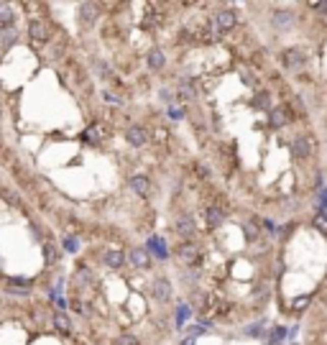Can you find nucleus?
Segmentation results:
<instances>
[{
	"instance_id": "1",
	"label": "nucleus",
	"mask_w": 327,
	"mask_h": 345,
	"mask_svg": "<svg viewBox=\"0 0 327 345\" xmlns=\"http://www.w3.org/2000/svg\"><path fill=\"white\" fill-rule=\"evenodd\" d=\"M235 26H238V13H235V11H230V8L217 11V13L212 16V29H215V34H217V36L230 34Z\"/></svg>"
},
{
	"instance_id": "2",
	"label": "nucleus",
	"mask_w": 327,
	"mask_h": 345,
	"mask_svg": "<svg viewBox=\"0 0 327 345\" xmlns=\"http://www.w3.org/2000/svg\"><path fill=\"white\" fill-rule=\"evenodd\" d=\"M279 62H281V67H284V69L296 72V69H302V67L307 64V57H304V51H302V49L289 46V49H284V51L279 54Z\"/></svg>"
},
{
	"instance_id": "3",
	"label": "nucleus",
	"mask_w": 327,
	"mask_h": 345,
	"mask_svg": "<svg viewBox=\"0 0 327 345\" xmlns=\"http://www.w3.org/2000/svg\"><path fill=\"white\" fill-rule=\"evenodd\" d=\"M172 291H174V286H172V281H169L167 276H158V279L151 281V294H153V299L161 302V304L172 299Z\"/></svg>"
},
{
	"instance_id": "4",
	"label": "nucleus",
	"mask_w": 327,
	"mask_h": 345,
	"mask_svg": "<svg viewBox=\"0 0 327 345\" xmlns=\"http://www.w3.org/2000/svg\"><path fill=\"white\" fill-rule=\"evenodd\" d=\"M29 36H31L36 44H49V39H51V29H49V23H46V21H41V18H31V21H29Z\"/></svg>"
},
{
	"instance_id": "5",
	"label": "nucleus",
	"mask_w": 327,
	"mask_h": 345,
	"mask_svg": "<svg viewBox=\"0 0 327 345\" xmlns=\"http://www.w3.org/2000/svg\"><path fill=\"white\" fill-rule=\"evenodd\" d=\"M125 141H128V146H133V148H143V146L151 141V133H148L143 125H128V128H125Z\"/></svg>"
},
{
	"instance_id": "6",
	"label": "nucleus",
	"mask_w": 327,
	"mask_h": 345,
	"mask_svg": "<svg viewBox=\"0 0 327 345\" xmlns=\"http://www.w3.org/2000/svg\"><path fill=\"white\" fill-rule=\"evenodd\" d=\"M312 151H314V141H312L309 136H296V138H294V143H291V153H294V158L307 161V158L312 156Z\"/></svg>"
},
{
	"instance_id": "7",
	"label": "nucleus",
	"mask_w": 327,
	"mask_h": 345,
	"mask_svg": "<svg viewBox=\"0 0 327 345\" xmlns=\"http://www.w3.org/2000/svg\"><path fill=\"white\" fill-rule=\"evenodd\" d=\"M197 256H200V246H197L195 241H184V243L177 246V258H179L184 266H195Z\"/></svg>"
},
{
	"instance_id": "8",
	"label": "nucleus",
	"mask_w": 327,
	"mask_h": 345,
	"mask_svg": "<svg viewBox=\"0 0 327 345\" xmlns=\"http://www.w3.org/2000/svg\"><path fill=\"white\" fill-rule=\"evenodd\" d=\"M125 258H128V263H130L135 271H146V269L151 266V256H148V251L141 248V246L130 248V251L125 253Z\"/></svg>"
},
{
	"instance_id": "9",
	"label": "nucleus",
	"mask_w": 327,
	"mask_h": 345,
	"mask_svg": "<svg viewBox=\"0 0 327 345\" xmlns=\"http://www.w3.org/2000/svg\"><path fill=\"white\" fill-rule=\"evenodd\" d=\"M291 120H294V115H291V108H286V105H279V108H274V110L268 113L271 128H286Z\"/></svg>"
},
{
	"instance_id": "10",
	"label": "nucleus",
	"mask_w": 327,
	"mask_h": 345,
	"mask_svg": "<svg viewBox=\"0 0 327 345\" xmlns=\"http://www.w3.org/2000/svg\"><path fill=\"white\" fill-rule=\"evenodd\" d=\"M128 187H130V192H133V195H138V197H148V195H151V179H148V177H143V174L130 177Z\"/></svg>"
},
{
	"instance_id": "11",
	"label": "nucleus",
	"mask_w": 327,
	"mask_h": 345,
	"mask_svg": "<svg viewBox=\"0 0 327 345\" xmlns=\"http://www.w3.org/2000/svg\"><path fill=\"white\" fill-rule=\"evenodd\" d=\"M125 253L123 251H118V248H107L105 253H102V263L107 266V269H123L125 266Z\"/></svg>"
},
{
	"instance_id": "12",
	"label": "nucleus",
	"mask_w": 327,
	"mask_h": 345,
	"mask_svg": "<svg viewBox=\"0 0 327 345\" xmlns=\"http://www.w3.org/2000/svg\"><path fill=\"white\" fill-rule=\"evenodd\" d=\"M195 218L192 215H182L177 223H174V233H179V235H184V238H189V235H195Z\"/></svg>"
},
{
	"instance_id": "13",
	"label": "nucleus",
	"mask_w": 327,
	"mask_h": 345,
	"mask_svg": "<svg viewBox=\"0 0 327 345\" xmlns=\"http://www.w3.org/2000/svg\"><path fill=\"white\" fill-rule=\"evenodd\" d=\"M107 136V125L105 123H92L87 130H85V141H90V143H100V138H105Z\"/></svg>"
},
{
	"instance_id": "14",
	"label": "nucleus",
	"mask_w": 327,
	"mask_h": 345,
	"mask_svg": "<svg viewBox=\"0 0 327 345\" xmlns=\"http://www.w3.org/2000/svg\"><path fill=\"white\" fill-rule=\"evenodd\" d=\"M146 64H148V69L158 72V69L167 67V57H164V51H161V49H151V51L146 54Z\"/></svg>"
},
{
	"instance_id": "15",
	"label": "nucleus",
	"mask_w": 327,
	"mask_h": 345,
	"mask_svg": "<svg viewBox=\"0 0 327 345\" xmlns=\"http://www.w3.org/2000/svg\"><path fill=\"white\" fill-rule=\"evenodd\" d=\"M16 23V13L8 3H0V31H8Z\"/></svg>"
},
{
	"instance_id": "16",
	"label": "nucleus",
	"mask_w": 327,
	"mask_h": 345,
	"mask_svg": "<svg viewBox=\"0 0 327 345\" xmlns=\"http://www.w3.org/2000/svg\"><path fill=\"white\" fill-rule=\"evenodd\" d=\"M79 18H82V26H95V21H97V6L82 3L79 6Z\"/></svg>"
},
{
	"instance_id": "17",
	"label": "nucleus",
	"mask_w": 327,
	"mask_h": 345,
	"mask_svg": "<svg viewBox=\"0 0 327 345\" xmlns=\"http://www.w3.org/2000/svg\"><path fill=\"white\" fill-rule=\"evenodd\" d=\"M148 251L158 258V261H164V258H167L169 256V251H167V246H164V241L158 238V235H151L148 238Z\"/></svg>"
},
{
	"instance_id": "18",
	"label": "nucleus",
	"mask_w": 327,
	"mask_h": 345,
	"mask_svg": "<svg viewBox=\"0 0 327 345\" xmlns=\"http://www.w3.org/2000/svg\"><path fill=\"white\" fill-rule=\"evenodd\" d=\"M205 218H207V225H210V228H220V225L225 223V213H223L220 207H215V205H210V207L205 210Z\"/></svg>"
},
{
	"instance_id": "19",
	"label": "nucleus",
	"mask_w": 327,
	"mask_h": 345,
	"mask_svg": "<svg viewBox=\"0 0 327 345\" xmlns=\"http://www.w3.org/2000/svg\"><path fill=\"white\" fill-rule=\"evenodd\" d=\"M253 108L271 113V110H274V108H271V92H268V90H258V92L253 95Z\"/></svg>"
},
{
	"instance_id": "20",
	"label": "nucleus",
	"mask_w": 327,
	"mask_h": 345,
	"mask_svg": "<svg viewBox=\"0 0 327 345\" xmlns=\"http://www.w3.org/2000/svg\"><path fill=\"white\" fill-rule=\"evenodd\" d=\"M92 279H95V274H92V269H87V266H79V269L74 271V276H72V281H74V284H79V286L92 284Z\"/></svg>"
},
{
	"instance_id": "21",
	"label": "nucleus",
	"mask_w": 327,
	"mask_h": 345,
	"mask_svg": "<svg viewBox=\"0 0 327 345\" xmlns=\"http://www.w3.org/2000/svg\"><path fill=\"white\" fill-rule=\"evenodd\" d=\"M284 337H286V327H284V325H276V327H271V330H268V340H266V345H281V342H284Z\"/></svg>"
},
{
	"instance_id": "22",
	"label": "nucleus",
	"mask_w": 327,
	"mask_h": 345,
	"mask_svg": "<svg viewBox=\"0 0 327 345\" xmlns=\"http://www.w3.org/2000/svg\"><path fill=\"white\" fill-rule=\"evenodd\" d=\"M54 327H57L59 332H72V320H69L64 312H57V314H54Z\"/></svg>"
},
{
	"instance_id": "23",
	"label": "nucleus",
	"mask_w": 327,
	"mask_h": 345,
	"mask_svg": "<svg viewBox=\"0 0 327 345\" xmlns=\"http://www.w3.org/2000/svg\"><path fill=\"white\" fill-rule=\"evenodd\" d=\"M192 307H197L200 312H202V309H207V294L197 289V291L192 294Z\"/></svg>"
},
{
	"instance_id": "24",
	"label": "nucleus",
	"mask_w": 327,
	"mask_h": 345,
	"mask_svg": "<svg viewBox=\"0 0 327 345\" xmlns=\"http://www.w3.org/2000/svg\"><path fill=\"white\" fill-rule=\"evenodd\" d=\"M113 345H141V342H138V337H135V335L123 332V335H118V337L113 340Z\"/></svg>"
},
{
	"instance_id": "25",
	"label": "nucleus",
	"mask_w": 327,
	"mask_h": 345,
	"mask_svg": "<svg viewBox=\"0 0 327 345\" xmlns=\"http://www.w3.org/2000/svg\"><path fill=\"white\" fill-rule=\"evenodd\" d=\"M274 23H276L279 29H286V26L294 23V16H291V13H279V16H274Z\"/></svg>"
},
{
	"instance_id": "26",
	"label": "nucleus",
	"mask_w": 327,
	"mask_h": 345,
	"mask_svg": "<svg viewBox=\"0 0 327 345\" xmlns=\"http://www.w3.org/2000/svg\"><path fill=\"white\" fill-rule=\"evenodd\" d=\"M64 251L79 253V238H77V235H67V238H64Z\"/></svg>"
},
{
	"instance_id": "27",
	"label": "nucleus",
	"mask_w": 327,
	"mask_h": 345,
	"mask_svg": "<svg viewBox=\"0 0 327 345\" xmlns=\"http://www.w3.org/2000/svg\"><path fill=\"white\" fill-rule=\"evenodd\" d=\"M16 39H18V31H16V29H8V31H3V34H0V41H3V46L16 44Z\"/></svg>"
},
{
	"instance_id": "28",
	"label": "nucleus",
	"mask_w": 327,
	"mask_h": 345,
	"mask_svg": "<svg viewBox=\"0 0 327 345\" xmlns=\"http://www.w3.org/2000/svg\"><path fill=\"white\" fill-rule=\"evenodd\" d=\"M240 228H243V233H246V238H248L251 243H256V238H258V228H253L251 223H240Z\"/></svg>"
},
{
	"instance_id": "29",
	"label": "nucleus",
	"mask_w": 327,
	"mask_h": 345,
	"mask_svg": "<svg viewBox=\"0 0 327 345\" xmlns=\"http://www.w3.org/2000/svg\"><path fill=\"white\" fill-rule=\"evenodd\" d=\"M246 332H248L251 337H261V335L266 332V327H263V322H253V325H251V327H248Z\"/></svg>"
},
{
	"instance_id": "30",
	"label": "nucleus",
	"mask_w": 327,
	"mask_h": 345,
	"mask_svg": "<svg viewBox=\"0 0 327 345\" xmlns=\"http://www.w3.org/2000/svg\"><path fill=\"white\" fill-rule=\"evenodd\" d=\"M314 228H317L319 233H324V235H327V215H324V213L314 218Z\"/></svg>"
},
{
	"instance_id": "31",
	"label": "nucleus",
	"mask_w": 327,
	"mask_h": 345,
	"mask_svg": "<svg viewBox=\"0 0 327 345\" xmlns=\"http://www.w3.org/2000/svg\"><path fill=\"white\" fill-rule=\"evenodd\" d=\"M62 54H64V44L59 41V44L51 46V57H54V59H62Z\"/></svg>"
},
{
	"instance_id": "32",
	"label": "nucleus",
	"mask_w": 327,
	"mask_h": 345,
	"mask_svg": "<svg viewBox=\"0 0 327 345\" xmlns=\"http://www.w3.org/2000/svg\"><path fill=\"white\" fill-rule=\"evenodd\" d=\"M169 118L172 120H182L184 118V110L182 108H169Z\"/></svg>"
},
{
	"instance_id": "33",
	"label": "nucleus",
	"mask_w": 327,
	"mask_h": 345,
	"mask_svg": "<svg viewBox=\"0 0 327 345\" xmlns=\"http://www.w3.org/2000/svg\"><path fill=\"white\" fill-rule=\"evenodd\" d=\"M102 97H105V102H110V105H120V100H118V95H113V92H102Z\"/></svg>"
},
{
	"instance_id": "34",
	"label": "nucleus",
	"mask_w": 327,
	"mask_h": 345,
	"mask_svg": "<svg viewBox=\"0 0 327 345\" xmlns=\"http://www.w3.org/2000/svg\"><path fill=\"white\" fill-rule=\"evenodd\" d=\"M307 302H309V297H299V299H294V312H296V309H304V307H307Z\"/></svg>"
},
{
	"instance_id": "35",
	"label": "nucleus",
	"mask_w": 327,
	"mask_h": 345,
	"mask_svg": "<svg viewBox=\"0 0 327 345\" xmlns=\"http://www.w3.org/2000/svg\"><path fill=\"white\" fill-rule=\"evenodd\" d=\"M309 8H312V11H317V13H327V3H312Z\"/></svg>"
}]
</instances>
